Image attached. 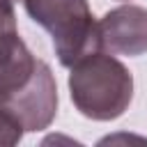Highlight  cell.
<instances>
[{
  "label": "cell",
  "instance_id": "obj_2",
  "mask_svg": "<svg viewBox=\"0 0 147 147\" xmlns=\"http://www.w3.org/2000/svg\"><path fill=\"white\" fill-rule=\"evenodd\" d=\"M25 14L41 25L51 39L62 67H74L85 55L101 51L99 21L87 0H18Z\"/></svg>",
  "mask_w": 147,
  "mask_h": 147
},
{
  "label": "cell",
  "instance_id": "obj_5",
  "mask_svg": "<svg viewBox=\"0 0 147 147\" xmlns=\"http://www.w3.org/2000/svg\"><path fill=\"white\" fill-rule=\"evenodd\" d=\"M5 30H16L14 0H0V32Z\"/></svg>",
  "mask_w": 147,
  "mask_h": 147
},
{
  "label": "cell",
  "instance_id": "obj_4",
  "mask_svg": "<svg viewBox=\"0 0 147 147\" xmlns=\"http://www.w3.org/2000/svg\"><path fill=\"white\" fill-rule=\"evenodd\" d=\"M39 62L41 60L32 55L18 30L0 32V103L30 85Z\"/></svg>",
  "mask_w": 147,
  "mask_h": 147
},
{
  "label": "cell",
  "instance_id": "obj_3",
  "mask_svg": "<svg viewBox=\"0 0 147 147\" xmlns=\"http://www.w3.org/2000/svg\"><path fill=\"white\" fill-rule=\"evenodd\" d=\"M101 51L138 57L147 53V9L140 5H119L99 18Z\"/></svg>",
  "mask_w": 147,
  "mask_h": 147
},
{
  "label": "cell",
  "instance_id": "obj_1",
  "mask_svg": "<svg viewBox=\"0 0 147 147\" xmlns=\"http://www.w3.org/2000/svg\"><path fill=\"white\" fill-rule=\"evenodd\" d=\"M69 94L76 110L94 122L124 115L133 99V76L113 53L94 51L69 67Z\"/></svg>",
  "mask_w": 147,
  "mask_h": 147
}]
</instances>
